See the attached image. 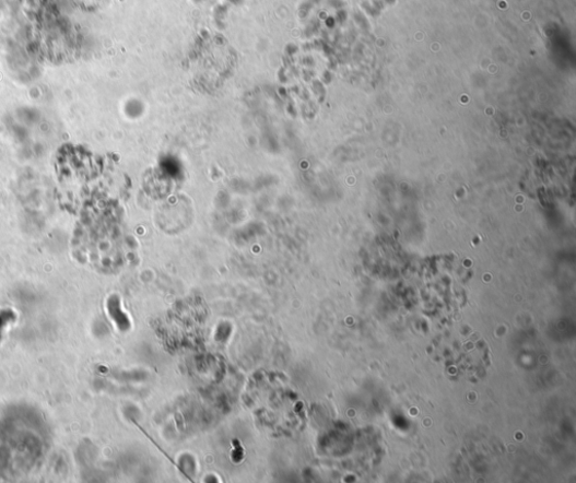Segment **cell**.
I'll return each mask as SVG.
<instances>
[{"instance_id":"cell-1","label":"cell","mask_w":576,"mask_h":483,"mask_svg":"<svg viewBox=\"0 0 576 483\" xmlns=\"http://www.w3.org/2000/svg\"><path fill=\"white\" fill-rule=\"evenodd\" d=\"M11 319L12 317L10 316V313H8L7 315H0V337H2V332L11 322Z\"/></svg>"}]
</instances>
